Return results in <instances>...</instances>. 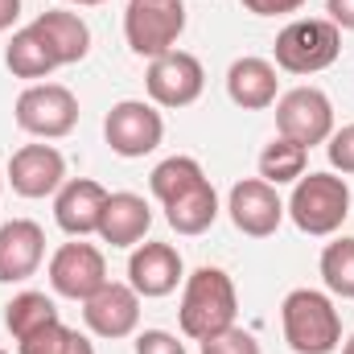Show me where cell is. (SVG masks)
<instances>
[{
  "instance_id": "6da1fadb",
  "label": "cell",
  "mask_w": 354,
  "mask_h": 354,
  "mask_svg": "<svg viewBox=\"0 0 354 354\" xmlns=\"http://www.w3.org/2000/svg\"><path fill=\"white\" fill-rule=\"evenodd\" d=\"M235 313H239V292H235V280L223 272V268H198L185 276V288H181V305H177V322H181V334L194 338V342H206L223 330L235 326Z\"/></svg>"
},
{
  "instance_id": "7a4b0ae2",
  "label": "cell",
  "mask_w": 354,
  "mask_h": 354,
  "mask_svg": "<svg viewBox=\"0 0 354 354\" xmlns=\"http://www.w3.org/2000/svg\"><path fill=\"white\" fill-rule=\"evenodd\" d=\"M280 330L292 354H334L342 346V317L317 288H292L280 301Z\"/></svg>"
},
{
  "instance_id": "3957f363",
  "label": "cell",
  "mask_w": 354,
  "mask_h": 354,
  "mask_svg": "<svg viewBox=\"0 0 354 354\" xmlns=\"http://www.w3.org/2000/svg\"><path fill=\"white\" fill-rule=\"evenodd\" d=\"M284 214L297 223V231L305 235H334L346 218H351V185L338 174H309L292 181V198L284 206Z\"/></svg>"
},
{
  "instance_id": "277c9868",
  "label": "cell",
  "mask_w": 354,
  "mask_h": 354,
  "mask_svg": "<svg viewBox=\"0 0 354 354\" xmlns=\"http://www.w3.org/2000/svg\"><path fill=\"white\" fill-rule=\"evenodd\" d=\"M276 66L288 75H317L338 62L342 29L330 17H297L276 33Z\"/></svg>"
},
{
  "instance_id": "5b68a950",
  "label": "cell",
  "mask_w": 354,
  "mask_h": 354,
  "mask_svg": "<svg viewBox=\"0 0 354 354\" xmlns=\"http://www.w3.org/2000/svg\"><path fill=\"white\" fill-rule=\"evenodd\" d=\"M181 33H185V4L181 0H128L124 37H128L132 54L153 62V58L177 50Z\"/></svg>"
},
{
  "instance_id": "8992f818",
  "label": "cell",
  "mask_w": 354,
  "mask_h": 354,
  "mask_svg": "<svg viewBox=\"0 0 354 354\" xmlns=\"http://www.w3.org/2000/svg\"><path fill=\"white\" fill-rule=\"evenodd\" d=\"M12 120L21 132H29L37 140H62L79 124V99L62 83H33L17 95Z\"/></svg>"
},
{
  "instance_id": "52a82bcc",
  "label": "cell",
  "mask_w": 354,
  "mask_h": 354,
  "mask_svg": "<svg viewBox=\"0 0 354 354\" xmlns=\"http://www.w3.org/2000/svg\"><path fill=\"white\" fill-rule=\"evenodd\" d=\"M103 140L115 157L136 161V157H149L165 140V120L145 99H120L103 120Z\"/></svg>"
},
{
  "instance_id": "ba28073f",
  "label": "cell",
  "mask_w": 354,
  "mask_h": 354,
  "mask_svg": "<svg viewBox=\"0 0 354 354\" xmlns=\"http://www.w3.org/2000/svg\"><path fill=\"white\" fill-rule=\"evenodd\" d=\"M276 132L301 149L326 145L334 132V103L322 87H292L276 99Z\"/></svg>"
},
{
  "instance_id": "9c48e42d",
  "label": "cell",
  "mask_w": 354,
  "mask_h": 354,
  "mask_svg": "<svg viewBox=\"0 0 354 354\" xmlns=\"http://www.w3.org/2000/svg\"><path fill=\"white\" fill-rule=\"evenodd\" d=\"M145 87H149V99L157 107H189V103H198V95L206 87V71L194 54L169 50V54L149 62Z\"/></svg>"
},
{
  "instance_id": "30bf717a",
  "label": "cell",
  "mask_w": 354,
  "mask_h": 354,
  "mask_svg": "<svg viewBox=\"0 0 354 354\" xmlns=\"http://www.w3.org/2000/svg\"><path fill=\"white\" fill-rule=\"evenodd\" d=\"M50 284L58 297H71V301H87L91 292H99L107 284V260L95 243H62L54 256H50Z\"/></svg>"
},
{
  "instance_id": "8fae6325",
  "label": "cell",
  "mask_w": 354,
  "mask_h": 354,
  "mask_svg": "<svg viewBox=\"0 0 354 354\" xmlns=\"http://www.w3.org/2000/svg\"><path fill=\"white\" fill-rule=\"evenodd\" d=\"M83 322L99 338H128V334H136V326H140V292L132 284L107 280L99 292H91L83 301Z\"/></svg>"
},
{
  "instance_id": "7c38bea8",
  "label": "cell",
  "mask_w": 354,
  "mask_h": 354,
  "mask_svg": "<svg viewBox=\"0 0 354 354\" xmlns=\"http://www.w3.org/2000/svg\"><path fill=\"white\" fill-rule=\"evenodd\" d=\"M4 181L21 198H50L66 181V157L54 145H25V149L12 153V161L4 169Z\"/></svg>"
},
{
  "instance_id": "4fadbf2b",
  "label": "cell",
  "mask_w": 354,
  "mask_h": 354,
  "mask_svg": "<svg viewBox=\"0 0 354 354\" xmlns=\"http://www.w3.org/2000/svg\"><path fill=\"white\" fill-rule=\"evenodd\" d=\"M227 210H231V223L252 239L276 235V227L284 223V202H280L276 185H268L264 177H248V181L231 185Z\"/></svg>"
},
{
  "instance_id": "5bb4252c",
  "label": "cell",
  "mask_w": 354,
  "mask_h": 354,
  "mask_svg": "<svg viewBox=\"0 0 354 354\" xmlns=\"http://www.w3.org/2000/svg\"><path fill=\"white\" fill-rule=\"evenodd\" d=\"M107 206V189L91 177H66L62 189L54 194V223L71 235V239H87L99 231Z\"/></svg>"
},
{
  "instance_id": "9a60e30c",
  "label": "cell",
  "mask_w": 354,
  "mask_h": 354,
  "mask_svg": "<svg viewBox=\"0 0 354 354\" xmlns=\"http://www.w3.org/2000/svg\"><path fill=\"white\" fill-rule=\"evenodd\" d=\"M46 260V231L33 218H12L0 227V284L29 280Z\"/></svg>"
},
{
  "instance_id": "2e32d148",
  "label": "cell",
  "mask_w": 354,
  "mask_h": 354,
  "mask_svg": "<svg viewBox=\"0 0 354 354\" xmlns=\"http://www.w3.org/2000/svg\"><path fill=\"white\" fill-rule=\"evenodd\" d=\"M181 256L174 243H136L132 260H128V284L140 297H169L181 284Z\"/></svg>"
},
{
  "instance_id": "e0dca14e",
  "label": "cell",
  "mask_w": 354,
  "mask_h": 354,
  "mask_svg": "<svg viewBox=\"0 0 354 354\" xmlns=\"http://www.w3.org/2000/svg\"><path fill=\"white\" fill-rule=\"evenodd\" d=\"M153 227V210L140 194H107V206H103V218H99V239L111 243V248H136Z\"/></svg>"
},
{
  "instance_id": "ac0fdd59",
  "label": "cell",
  "mask_w": 354,
  "mask_h": 354,
  "mask_svg": "<svg viewBox=\"0 0 354 354\" xmlns=\"http://www.w3.org/2000/svg\"><path fill=\"white\" fill-rule=\"evenodd\" d=\"M276 91H280V79H276V66L268 58H235L231 71H227V95L235 107L243 111H264L276 103Z\"/></svg>"
},
{
  "instance_id": "d6986e66",
  "label": "cell",
  "mask_w": 354,
  "mask_h": 354,
  "mask_svg": "<svg viewBox=\"0 0 354 354\" xmlns=\"http://www.w3.org/2000/svg\"><path fill=\"white\" fill-rule=\"evenodd\" d=\"M33 29L41 33V41L50 46V54L58 58V66H75L83 62L91 50V29L79 12H66V8H50L33 21Z\"/></svg>"
},
{
  "instance_id": "ffe728a7",
  "label": "cell",
  "mask_w": 354,
  "mask_h": 354,
  "mask_svg": "<svg viewBox=\"0 0 354 354\" xmlns=\"http://www.w3.org/2000/svg\"><path fill=\"white\" fill-rule=\"evenodd\" d=\"M165 218H169V227H174L177 235H202V231H210L214 218H218V194H214L210 177L198 181V185H189L185 194H177L174 202H165Z\"/></svg>"
},
{
  "instance_id": "44dd1931",
  "label": "cell",
  "mask_w": 354,
  "mask_h": 354,
  "mask_svg": "<svg viewBox=\"0 0 354 354\" xmlns=\"http://www.w3.org/2000/svg\"><path fill=\"white\" fill-rule=\"evenodd\" d=\"M4 66L17 75V79H46L58 71V58L50 54V46L41 41V33L33 25L17 29L4 46Z\"/></svg>"
},
{
  "instance_id": "7402d4cb",
  "label": "cell",
  "mask_w": 354,
  "mask_h": 354,
  "mask_svg": "<svg viewBox=\"0 0 354 354\" xmlns=\"http://www.w3.org/2000/svg\"><path fill=\"white\" fill-rule=\"evenodd\" d=\"M305 165H309V149H301L297 140L288 136H272L260 153V177L268 185H292L305 177Z\"/></svg>"
},
{
  "instance_id": "603a6c76",
  "label": "cell",
  "mask_w": 354,
  "mask_h": 354,
  "mask_svg": "<svg viewBox=\"0 0 354 354\" xmlns=\"http://www.w3.org/2000/svg\"><path fill=\"white\" fill-rule=\"evenodd\" d=\"M50 322H58V305L46 297V292H17L8 305H4V326L8 334L21 342L37 330H46Z\"/></svg>"
},
{
  "instance_id": "cb8c5ba5",
  "label": "cell",
  "mask_w": 354,
  "mask_h": 354,
  "mask_svg": "<svg viewBox=\"0 0 354 354\" xmlns=\"http://www.w3.org/2000/svg\"><path fill=\"white\" fill-rule=\"evenodd\" d=\"M198 181H206V174H202V165L194 157H165L153 169V177H149V189L165 206V202H174L177 194H185L189 185H198Z\"/></svg>"
},
{
  "instance_id": "d4e9b609",
  "label": "cell",
  "mask_w": 354,
  "mask_h": 354,
  "mask_svg": "<svg viewBox=\"0 0 354 354\" xmlns=\"http://www.w3.org/2000/svg\"><path fill=\"white\" fill-rule=\"evenodd\" d=\"M17 354H95V346H91L87 334L62 326V317H58V322H50L46 330L21 338V342H17Z\"/></svg>"
},
{
  "instance_id": "484cf974",
  "label": "cell",
  "mask_w": 354,
  "mask_h": 354,
  "mask_svg": "<svg viewBox=\"0 0 354 354\" xmlns=\"http://www.w3.org/2000/svg\"><path fill=\"white\" fill-rule=\"evenodd\" d=\"M322 280H326V288L334 297L354 301V239L351 235L326 243V252H322Z\"/></svg>"
},
{
  "instance_id": "4316f807",
  "label": "cell",
  "mask_w": 354,
  "mask_h": 354,
  "mask_svg": "<svg viewBox=\"0 0 354 354\" xmlns=\"http://www.w3.org/2000/svg\"><path fill=\"white\" fill-rule=\"evenodd\" d=\"M202 354H260V342H256V334H252V330L231 326V330H223V334L206 338V342H202Z\"/></svg>"
},
{
  "instance_id": "83f0119b",
  "label": "cell",
  "mask_w": 354,
  "mask_h": 354,
  "mask_svg": "<svg viewBox=\"0 0 354 354\" xmlns=\"http://www.w3.org/2000/svg\"><path fill=\"white\" fill-rule=\"evenodd\" d=\"M326 157H330L334 174H342V177L354 174V124H342V128L330 132V140H326Z\"/></svg>"
},
{
  "instance_id": "f1b7e54d",
  "label": "cell",
  "mask_w": 354,
  "mask_h": 354,
  "mask_svg": "<svg viewBox=\"0 0 354 354\" xmlns=\"http://www.w3.org/2000/svg\"><path fill=\"white\" fill-rule=\"evenodd\" d=\"M136 354H185V342H177L169 330H145L136 334Z\"/></svg>"
},
{
  "instance_id": "f546056e",
  "label": "cell",
  "mask_w": 354,
  "mask_h": 354,
  "mask_svg": "<svg viewBox=\"0 0 354 354\" xmlns=\"http://www.w3.org/2000/svg\"><path fill=\"white\" fill-rule=\"evenodd\" d=\"M239 4L256 17H288V12L305 8V0H239Z\"/></svg>"
},
{
  "instance_id": "4dcf8cb0",
  "label": "cell",
  "mask_w": 354,
  "mask_h": 354,
  "mask_svg": "<svg viewBox=\"0 0 354 354\" xmlns=\"http://www.w3.org/2000/svg\"><path fill=\"white\" fill-rule=\"evenodd\" d=\"M326 12L338 29H354V0H326Z\"/></svg>"
},
{
  "instance_id": "1f68e13d",
  "label": "cell",
  "mask_w": 354,
  "mask_h": 354,
  "mask_svg": "<svg viewBox=\"0 0 354 354\" xmlns=\"http://www.w3.org/2000/svg\"><path fill=\"white\" fill-rule=\"evenodd\" d=\"M17 17H21V0H0V33H4V29H12V25H17Z\"/></svg>"
},
{
  "instance_id": "d6a6232c",
  "label": "cell",
  "mask_w": 354,
  "mask_h": 354,
  "mask_svg": "<svg viewBox=\"0 0 354 354\" xmlns=\"http://www.w3.org/2000/svg\"><path fill=\"white\" fill-rule=\"evenodd\" d=\"M342 354H354V334L346 338V346H342Z\"/></svg>"
},
{
  "instance_id": "836d02e7",
  "label": "cell",
  "mask_w": 354,
  "mask_h": 354,
  "mask_svg": "<svg viewBox=\"0 0 354 354\" xmlns=\"http://www.w3.org/2000/svg\"><path fill=\"white\" fill-rule=\"evenodd\" d=\"M66 4H103V0H66Z\"/></svg>"
},
{
  "instance_id": "e575fe53",
  "label": "cell",
  "mask_w": 354,
  "mask_h": 354,
  "mask_svg": "<svg viewBox=\"0 0 354 354\" xmlns=\"http://www.w3.org/2000/svg\"><path fill=\"white\" fill-rule=\"evenodd\" d=\"M0 189H4V174H0Z\"/></svg>"
},
{
  "instance_id": "d590c367",
  "label": "cell",
  "mask_w": 354,
  "mask_h": 354,
  "mask_svg": "<svg viewBox=\"0 0 354 354\" xmlns=\"http://www.w3.org/2000/svg\"><path fill=\"white\" fill-rule=\"evenodd\" d=\"M0 354H8V351H0Z\"/></svg>"
}]
</instances>
